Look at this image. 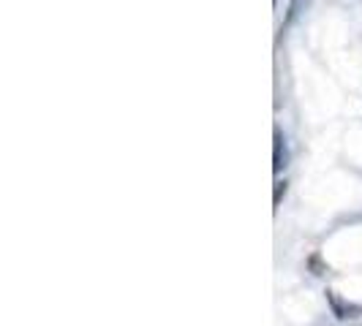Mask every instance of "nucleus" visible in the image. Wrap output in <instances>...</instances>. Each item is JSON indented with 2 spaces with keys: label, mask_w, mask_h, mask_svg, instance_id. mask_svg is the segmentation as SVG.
Listing matches in <instances>:
<instances>
[{
  "label": "nucleus",
  "mask_w": 362,
  "mask_h": 326,
  "mask_svg": "<svg viewBox=\"0 0 362 326\" xmlns=\"http://www.w3.org/2000/svg\"><path fill=\"white\" fill-rule=\"evenodd\" d=\"M284 196H286V182H275V207H278V204H281V199H284Z\"/></svg>",
  "instance_id": "3"
},
{
  "label": "nucleus",
  "mask_w": 362,
  "mask_h": 326,
  "mask_svg": "<svg viewBox=\"0 0 362 326\" xmlns=\"http://www.w3.org/2000/svg\"><path fill=\"white\" fill-rule=\"evenodd\" d=\"M308 264H310V270H313V274H325L327 272V267L322 264V258H319V255H313Z\"/></svg>",
  "instance_id": "2"
},
{
  "label": "nucleus",
  "mask_w": 362,
  "mask_h": 326,
  "mask_svg": "<svg viewBox=\"0 0 362 326\" xmlns=\"http://www.w3.org/2000/svg\"><path fill=\"white\" fill-rule=\"evenodd\" d=\"M286 145H284V136H281V131H275V158H272V169L275 171H284L286 169Z\"/></svg>",
  "instance_id": "1"
}]
</instances>
